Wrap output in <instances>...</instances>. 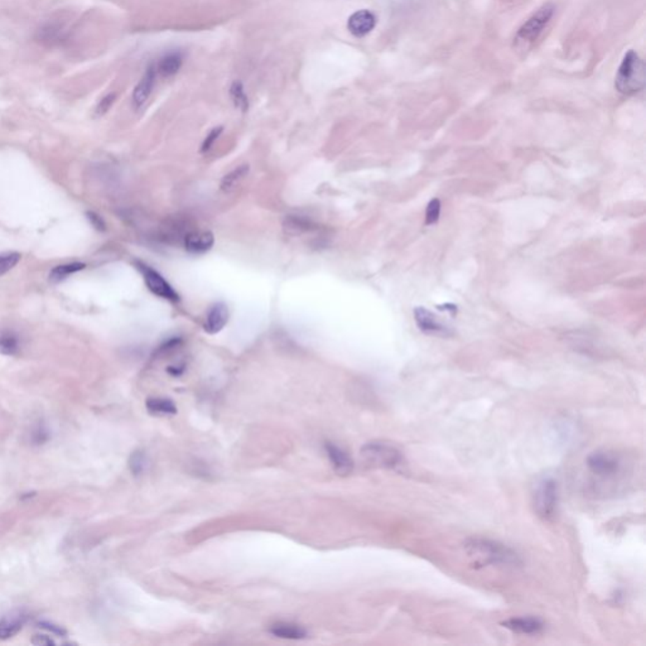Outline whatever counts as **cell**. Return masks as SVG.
Returning a JSON list of instances; mask_svg holds the SVG:
<instances>
[{
    "mask_svg": "<svg viewBox=\"0 0 646 646\" xmlns=\"http://www.w3.org/2000/svg\"><path fill=\"white\" fill-rule=\"evenodd\" d=\"M85 264L83 262H70V264H64V265H58V267H55L52 269L51 273H50V281L53 283L61 282V281H64L69 275L73 274L76 272H80L85 269Z\"/></svg>",
    "mask_w": 646,
    "mask_h": 646,
    "instance_id": "cell-24",
    "label": "cell"
},
{
    "mask_svg": "<svg viewBox=\"0 0 646 646\" xmlns=\"http://www.w3.org/2000/svg\"><path fill=\"white\" fill-rule=\"evenodd\" d=\"M39 627H42V629H45L47 631L55 633V635H58V636H62V635L66 633V631H64L62 627L56 626V625L50 624V622H41V624H39Z\"/></svg>",
    "mask_w": 646,
    "mask_h": 646,
    "instance_id": "cell-32",
    "label": "cell"
},
{
    "mask_svg": "<svg viewBox=\"0 0 646 646\" xmlns=\"http://www.w3.org/2000/svg\"><path fill=\"white\" fill-rule=\"evenodd\" d=\"M20 351V337L12 328L0 326V352L13 356Z\"/></svg>",
    "mask_w": 646,
    "mask_h": 646,
    "instance_id": "cell-19",
    "label": "cell"
},
{
    "mask_svg": "<svg viewBox=\"0 0 646 646\" xmlns=\"http://www.w3.org/2000/svg\"><path fill=\"white\" fill-rule=\"evenodd\" d=\"M377 23H378V18L372 10L360 9L350 15V18L347 20V29L352 36L358 38H363L374 31Z\"/></svg>",
    "mask_w": 646,
    "mask_h": 646,
    "instance_id": "cell-8",
    "label": "cell"
},
{
    "mask_svg": "<svg viewBox=\"0 0 646 646\" xmlns=\"http://www.w3.org/2000/svg\"><path fill=\"white\" fill-rule=\"evenodd\" d=\"M533 504L538 517L549 521L556 517L559 504V487L553 477H544L537 482L533 493Z\"/></svg>",
    "mask_w": 646,
    "mask_h": 646,
    "instance_id": "cell-4",
    "label": "cell"
},
{
    "mask_svg": "<svg viewBox=\"0 0 646 646\" xmlns=\"http://www.w3.org/2000/svg\"><path fill=\"white\" fill-rule=\"evenodd\" d=\"M66 36H67V31L61 23L50 22V23H45V26L41 27L37 38L39 42L45 45H56L66 41Z\"/></svg>",
    "mask_w": 646,
    "mask_h": 646,
    "instance_id": "cell-16",
    "label": "cell"
},
{
    "mask_svg": "<svg viewBox=\"0 0 646 646\" xmlns=\"http://www.w3.org/2000/svg\"><path fill=\"white\" fill-rule=\"evenodd\" d=\"M586 466L589 472L598 479H612L621 471L622 458L616 452L600 449L589 454Z\"/></svg>",
    "mask_w": 646,
    "mask_h": 646,
    "instance_id": "cell-6",
    "label": "cell"
},
{
    "mask_svg": "<svg viewBox=\"0 0 646 646\" xmlns=\"http://www.w3.org/2000/svg\"><path fill=\"white\" fill-rule=\"evenodd\" d=\"M229 321V308L227 306L223 303V302H218V303H215L209 314H207V317H206V323H205V330L209 333H218L226 326Z\"/></svg>",
    "mask_w": 646,
    "mask_h": 646,
    "instance_id": "cell-15",
    "label": "cell"
},
{
    "mask_svg": "<svg viewBox=\"0 0 646 646\" xmlns=\"http://www.w3.org/2000/svg\"><path fill=\"white\" fill-rule=\"evenodd\" d=\"M115 94H109L106 97L101 99V101L99 103L97 108V115H104L109 111L110 108L113 106V104L115 101Z\"/></svg>",
    "mask_w": 646,
    "mask_h": 646,
    "instance_id": "cell-30",
    "label": "cell"
},
{
    "mask_svg": "<svg viewBox=\"0 0 646 646\" xmlns=\"http://www.w3.org/2000/svg\"><path fill=\"white\" fill-rule=\"evenodd\" d=\"M215 244V237L211 231L193 230L190 231L186 237H183L185 249L191 254H204L211 249Z\"/></svg>",
    "mask_w": 646,
    "mask_h": 646,
    "instance_id": "cell-10",
    "label": "cell"
},
{
    "mask_svg": "<svg viewBox=\"0 0 646 646\" xmlns=\"http://www.w3.org/2000/svg\"><path fill=\"white\" fill-rule=\"evenodd\" d=\"M32 643L36 645H55V641L50 639L48 636H45V635H36V638L32 640Z\"/></svg>",
    "mask_w": 646,
    "mask_h": 646,
    "instance_id": "cell-33",
    "label": "cell"
},
{
    "mask_svg": "<svg viewBox=\"0 0 646 646\" xmlns=\"http://www.w3.org/2000/svg\"><path fill=\"white\" fill-rule=\"evenodd\" d=\"M20 254L15 251H7L0 254V276L7 274L20 262Z\"/></svg>",
    "mask_w": 646,
    "mask_h": 646,
    "instance_id": "cell-25",
    "label": "cell"
},
{
    "mask_svg": "<svg viewBox=\"0 0 646 646\" xmlns=\"http://www.w3.org/2000/svg\"><path fill=\"white\" fill-rule=\"evenodd\" d=\"M361 456L372 468L397 470L404 463L403 454L397 447L385 442H370L361 449Z\"/></svg>",
    "mask_w": 646,
    "mask_h": 646,
    "instance_id": "cell-5",
    "label": "cell"
},
{
    "mask_svg": "<svg viewBox=\"0 0 646 646\" xmlns=\"http://www.w3.org/2000/svg\"><path fill=\"white\" fill-rule=\"evenodd\" d=\"M249 173V166L246 164H243V166H239L232 169L230 173L225 174L223 179H221V183H220V190L224 193H230L237 190V187L240 185V182L243 181Z\"/></svg>",
    "mask_w": 646,
    "mask_h": 646,
    "instance_id": "cell-20",
    "label": "cell"
},
{
    "mask_svg": "<svg viewBox=\"0 0 646 646\" xmlns=\"http://www.w3.org/2000/svg\"><path fill=\"white\" fill-rule=\"evenodd\" d=\"M645 62L633 50H630L621 61L615 77V87L625 95L633 97L645 87Z\"/></svg>",
    "mask_w": 646,
    "mask_h": 646,
    "instance_id": "cell-2",
    "label": "cell"
},
{
    "mask_svg": "<svg viewBox=\"0 0 646 646\" xmlns=\"http://www.w3.org/2000/svg\"><path fill=\"white\" fill-rule=\"evenodd\" d=\"M157 76L158 73L155 70V64H149L144 75L139 80V83H136L133 95H132V103L135 109H141V106H144V104L147 103L148 99L153 92Z\"/></svg>",
    "mask_w": 646,
    "mask_h": 646,
    "instance_id": "cell-9",
    "label": "cell"
},
{
    "mask_svg": "<svg viewBox=\"0 0 646 646\" xmlns=\"http://www.w3.org/2000/svg\"><path fill=\"white\" fill-rule=\"evenodd\" d=\"M183 64V53L177 50L166 52L155 64L157 73L163 77H172L178 73Z\"/></svg>",
    "mask_w": 646,
    "mask_h": 646,
    "instance_id": "cell-14",
    "label": "cell"
},
{
    "mask_svg": "<svg viewBox=\"0 0 646 646\" xmlns=\"http://www.w3.org/2000/svg\"><path fill=\"white\" fill-rule=\"evenodd\" d=\"M414 316H416V325L422 330L423 332L429 333V335H437V336H448V335H451L449 328L441 323L435 314L429 312L428 309L423 307L416 308Z\"/></svg>",
    "mask_w": 646,
    "mask_h": 646,
    "instance_id": "cell-11",
    "label": "cell"
},
{
    "mask_svg": "<svg viewBox=\"0 0 646 646\" xmlns=\"http://www.w3.org/2000/svg\"><path fill=\"white\" fill-rule=\"evenodd\" d=\"M463 550L476 568L484 567H518L521 559L518 553L505 544L486 538H470Z\"/></svg>",
    "mask_w": 646,
    "mask_h": 646,
    "instance_id": "cell-1",
    "label": "cell"
},
{
    "mask_svg": "<svg viewBox=\"0 0 646 646\" xmlns=\"http://www.w3.org/2000/svg\"><path fill=\"white\" fill-rule=\"evenodd\" d=\"M146 456L141 451H136L134 454H132L130 457V461H129V466H130V470L136 476V475H141L144 468H146Z\"/></svg>",
    "mask_w": 646,
    "mask_h": 646,
    "instance_id": "cell-27",
    "label": "cell"
},
{
    "mask_svg": "<svg viewBox=\"0 0 646 646\" xmlns=\"http://www.w3.org/2000/svg\"><path fill=\"white\" fill-rule=\"evenodd\" d=\"M86 215H87L90 223H91V225H92L95 229H97L99 231L105 230V227H106V226H105V223H104L103 218H100L97 213H95V212H87Z\"/></svg>",
    "mask_w": 646,
    "mask_h": 646,
    "instance_id": "cell-31",
    "label": "cell"
},
{
    "mask_svg": "<svg viewBox=\"0 0 646 646\" xmlns=\"http://www.w3.org/2000/svg\"><path fill=\"white\" fill-rule=\"evenodd\" d=\"M223 130H224L223 127H218V128L212 129L211 132L209 133V135L206 136L204 143H202V147H201V152H202V153L209 152V150H210V149L213 147L215 141H218V136H220L221 133H223Z\"/></svg>",
    "mask_w": 646,
    "mask_h": 646,
    "instance_id": "cell-28",
    "label": "cell"
},
{
    "mask_svg": "<svg viewBox=\"0 0 646 646\" xmlns=\"http://www.w3.org/2000/svg\"><path fill=\"white\" fill-rule=\"evenodd\" d=\"M503 626L506 627L512 633L537 635L543 631L544 624L543 621L538 617L521 616V617H512L509 620L504 621Z\"/></svg>",
    "mask_w": 646,
    "mask_h": 646,
    "instance_id": "cell-12",
    "label": "cell"
},
{
    "mask_svg": "<svg viewBox=\"0 0 646 646\" xmlns=\"http://www.w3.org/2000/svg\"><path fill=\"white\" fill-rule=\"evenodd\" d=\"M441 201L433 199L428 204L427 213H426V225H433L438 221L441 216Z\"/></svg>",
    "mask_w": 646,
    "mask_h": 646,
    "instance_id": "cell-26",
    "label": "cell"
},
{
    "mask_svg": "<svg viewBox=\"0 0 646 646\" xmlns=\"http://www.w3.org/2000/svg\"><path fill=\"white\" fill-rule=\"evenodd\" d=\"M325 448H326L327 457L331 461L336 474L341 475V476L351 474L353 461L344 449L335 446L332 443H326Z\"/></svg>",
    "mask_w": 646,
    "mask_h": 646,
    "instance_id": "cell-13",
    "label": "cell"
},
{
    "mask_svg": "<svg viewBox=\"0 0 646 646\" xmlns=\"http://www.w3.org/2000/svg\"><path fill=\"white\" fill-rule=\"evenodd\" d=\"M135 265H136V268L141 270V274L144 276V282L147 284L148 289H149L153 295H157V297H160V298H163V300H167V301H179L178 293L172 288V286L167 282L166 279H164L157 270H154L153 268L148 267L144 262H135Z\"/></svg>",
    "mask_w": 646,
    "mask_h": 646,
    "instance_id": "cell-7",
    "label": "cell"
},
{
    "mask_svg": "<svg viewBox=\"0 0 646 646\" xmlns=\"http://www.w3.org/2000/svg\"><path fill=\"white\" fill-rule=\"evenodd\" d=\"M24 616L10 615L0 620V640H8L20 633Z\"/></svg>",
    "mask_w": 646,
    "mask_h": 646,
    "instance_id": "cell-21",
    "label": "cell"
},
{
    "mask_svg": "<svg viewBox=\"0 0 646 646\" xmlns=\"http://www.w3.org/2000/svg\"><path fill=\"white\" fill-rule=\"evenodd\" d=\"M181 344H182L181 337H171L160 346V349L157 350V355H166L168 352L174 351L176 349H178Z\"/></svg>",
    "mask_w": 646,
    "mask_h": 646,
    "instance_id": "cell-29",
    "label": "cell"
},
{
    "mask_svg": "<svg viewBox=\"0 0 646 646\" xmlns=\"http://www.w3.org/2000/svg\"><path fill=\"white\" fill-rule=\"evenodd\" d=\"M269 633L281 639L301 640L307 636V631L303 627L290 622H276L269 627Z\"/></svg>",
    "mask_w": 646,
    "mask_h": 646,
    "instance_id": "cell-17",
    "label": "cell"
},
{
    "mask_svg": "<svg viewBox=\"0 0 646 646\" xmlns=\"http://www.w3.org/2000/svg\"><path fill=\"white\" fill-rule=\"evenodd\" d=\"M283 226H284V230L293 237H302L304 234H311L314 230H317V226L309 218H303V216H292V215L287 216Z\"/></svg>",
    "mask_w": 646,
    "mask_h": 646,
    "instance_id": "cell-18",
    "label": "cell"
},
{
    "mask_svg": "<svg viewBox=\"0 0 646 646\" xmlns=\"http://www.w3.org/2000/svg\"><path fill=\"white\" fill-rule=\"evenodd\" d=\"M556 12V8L553 4H544L543 7L539 8L537 12L531 14L528 20H525L521 27L519 28L518 32L515 34L514 38V45L518 48L519 51H526L531 48V45L537 42L539 37L542 36L544 29L548 27L550 20L553 18Z\"/></svg>",
    "mask_w": 646,
    "mask_h": 646,
    "instance_id": "cell-3",
    "label": "cell"
},
{
    "mask_svg": "<svg viewBox=\"0 0 646 646\" xmlns=\"http://www.w3.org/2000/svg\"><path fill=\"white\" fill-rule=\"evenodd\" d=\"M229 94H230L231 101L237 110H240L241 113H246L249 110V97L245 92V87L241 81L237 80L231 83Z\"/></svg>",
    "mask_w": 646,
    "mask_h": 646,
    "instance_id": "cell-23",
    "label": "cell"
},
{
    "mask_svg": "<svg viewBox=\"0 0 646 646\" xmlns=\"http://www.w3.org/2000/svg\"><path fill=\"white\" fill-rule=\"evenodd\" d=\"M147 409L154 416H173L177 413V408L174 403L166 398L148 399Z\"/></svg>",
    "mask_w": 646,
    "mask_h": 646,
    "instance_id": "cell-22",
    "label": "cell"
}]
</instances>
